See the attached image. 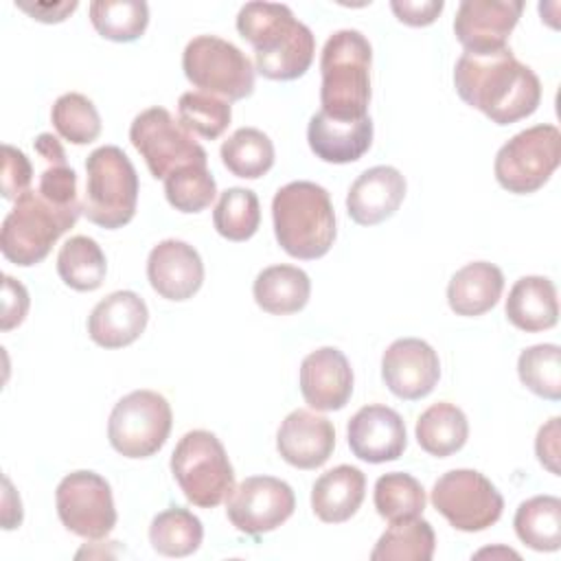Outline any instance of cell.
I'll use <instances>...</instances> for the list:
<instances>
[{
  "mask_svg": "<svg viewBox=\"0 0 561 561\" xmlns=\"http://www.w3.org/2000/svg\"><path fill=\"white\" fill-rule=\"evenodd\" d=\"M454 85L467 105L495 125L517 123L541 103L539 77L508 46L491 53L465 50L454 68Z\"/></svg>",
  "mask_w": 561,
  "mask_h": 561,
  "instance_id": "6da1fadb",
  "label": "cell"
},
{
  "mask_svg": "<svg viewBox=\"0 0 561 561\" xmlns=\"http://www.w3.org/2000/svg\"><path fill=\"white\" fill-rule=\"evenodd\" d=\"M239 35L252 44L256 72L272 81L302 77L316 55V39L307 24L280 2H245L237 15Z\"/></svg>",
  "mask_w": 561,
  "mask_h": 561,
  "instance_id": "7a4b0ae2",
  "label": "cell"
},
{
  "mask_svg": "<svg viewBox=\"0 0 561 561\" xmlns=\"http://www.w3.org/2000/svg\"><path fill=\"white\" fill-rule=\"evenodd\" d=\"M274 234L294 259L324 256L335 241V210L324 186L307 180L280 186L272 199Z\"/></svg>",
  "mask_w": 561,
  "mask_h": 561,
  "instance_id": "3957f363",
  "label": "cell"
},
{
  "mask_svg": "<svg viewBox=\"0 0 561 561\" xmlns=\"http://www.w3.org/2000/svg\"><path fill=\"white\" fill-rule=\"evenodd\" d=\"M370 42L355 28L335 31L320 55V105L340 121L368 116L370 103Z\"/></svg>",
  "mask_w": 561,
  "mask_h": 561,
  "instance_id": "277c9868",
  "label": "cell"
},
{
  "mask_svg": "<svg viewBox=\"0 0 561 561\" xmlns=\"http://www.w3.org/2000/svg\"><path fill=\"white\" fill-rule=\"evenodd\" d=\"M136 204L138 173L127 153L116 145L94 149L85 160L81 215L105 230H116L134 219Z\"/></svg>",
  "mask_w": 561,
  "mask_h": 561,
  "instance_id": "5b68a950",
  "label": "cell"
},
{
  "mask_svg": "<svg viewBox=\"0 0 561 561\" xmlns=\"http://www.w3.org/2000/svg\"><path fill=\"white\" fill-rule=\"evenodd\" d=\"M79 215L66 213L46 202L37 191L22 193L0 228V250L7 261L20 267L42 263L57 239L77 224Z\"/></svg>",
  "mask_w": 561,
  "mask_h": 561,
  "instance_id": "8992f818",
  "label": "cell"
},
{
  "mask_svg": "<svg viewBox=\"0 0 561 561\" xmlns=\"http://www.w3.org/2000/svg\"><path fill=\"white\" fill-rule=\"evenodd\" d=\"M171 473L184 497L199 508H215L234 489V471L221 440L208 430L186 432L173 454Z\"/></svg>",
  "mask_w": 561,
  "mask_h": 561,
  "instance_id": "52a82bcc",
  "label": "cell"
},
{
  "mask_svg": "<svg viewBox=\"0 0 561 561\" xmlns=\"http://www.w3.org/2000/svg\"><path fill=\"white\" fill-rule=\"evenodd\" d=\"M186 79L215 96L241 101L254 92V68L241 48L217 35L193 37L182 53Z\"/></svg>",
  "mask_w": 561,
  "mask_h": 561,
  "instance_id": "ba28073f",
  "label": "cell"
},
{
  "mask_svg": "<svg viewBox=\"0 0 561 561\" xmlns=\"http://www.w3.org/2000/svg\"><path fill=\"white\" fill-rule=\"evenodd\" d=\"M561 162V131L541 123L506 140L495 153V180L515 195L539 191Z\"/></svg>",
  "mask_w": 561,
  "mask_h": 561,
  "instance_id": "9c48e42d",
  "label": "cell"
},
{
  "mask_svg": "<svg viewBox=\"0 0 561 561\" xmlns=\"http://www.w3.org/2000/svg\"><path fill=\"white\" fill-rule=\"evenodd\" d=\"M171 425L173 412L160 392L134 390L112 408L107 438L125 458H149L162 449Z\"/></svg>",
  "mask_w": 561,
  "mask_h": 561,
  "instance_id": "30bf717a",
  "label": "cell"
},
{
  "mask_svg": "<svg viewBox=\"0 0 561 561\" xmlns=\"http://www.w3.org/2000/svg\"><path fill=\"white\" fill-rule=\"evenodd\" d=\"M134 149L145 158L153 178L164 180L180 167L208 164L206 149L164 107L140 112L129 127Z\"/></svg>",
  "mask_w": 561,
  "mask_h": 561,
  "instance_id": "8fae6325",
  "label": "cell"
},
{
  "mask_svg": "<svg viewBox=\"0 0 561 561\" xmlns=\"http://www.w3.org/2000/svg\"><path fill=\"white\" fill-rule=\"evenodd\" d=\"M434 508L462 533H480L493 526L504 511V497L495 484L476 469H451L432 489Z\"/></svg>",
  "mask_w": 561,
  "mask_h": 561,
  "instance_id": "7c38bea8",
  "label": "cell"
},
{
  "mask_svg": "<svg viewBox=\"0 0 561 561\" xmlns=\"http://www.w3.org/2000/svg\"><path fill=\"white\" fill-rule=\"evenodd\" d=\"M61 524L83 537L103 539L116 526V508L107 480L94 471H72L61 478L55 491Z\"/></svg>",
  "mask_w": 561,
  "mask_h": 561,
  "instance_id": "4fadbf2b",
  "label": "cell"
},
{
  "mask_svg": "<svg viewBox=\"0 0 561 561\" xmlns=\"http://www.w3.org/2000/svg\"><path fill=\"white\" fill-rule=\"evenodd\" d=\"M296 508L291 486L274 476H250L239 482L226 502L230 524L250 537L276 530Z\"/></svg>",
  "mask_w": 561,
  "mask_h": 561,
  "instance_id": "5bb4252c",
  "label": "cell"
},
{
  "mask_svg": "<svg viewBox=\"0 0 561 561\" xmlns=\"http://www.w3.org/2000/svg\"><path fill=\"white\" fill-rule=\"evenodd\" d=\"M381 377L394 397L416 401L427 397L438 383L440 362L425 340L401 337L383 351Z\"/></svg>",
  "mask_w": 561,
  "mask_h": 561,
  "instance_id": "9a60e30c",
  "label": "cell"
},
{
  "mask_svg": "<svg viewBox=\"0 0 561 561\" xmlns=\"http://www.w3.org/2000/svg\"><path fill=\"white\" fill-rule=\"evenodd\" d=\"M522 11V0H462L454 18L456 39L469 53L504 48Z\"/></svg>",
  "mask_w": 561,
  "mask_h": 561,
  "instance_id": "2e32d148",
  "label": "cell"
},
{
  "mask_svg": "<svg viewBox=\"0 0 561 561\" xmlns=\"http://www.w3.org/2000/svg\"><path fill=\"white\" fill-rule=\"evenodd\" d=\"M346 436L351 451L373 465L397 460L408 445L401 414L379 403L359 408L348 421Z\"/></svg>",
  "mask_w": 561,
  "mask_h": 561,
  "instance_id": "e0dca14e",
  "label": "cell"
},
{
  "mask_svg": "<svg viewBox=\"0 0 561 561\" xmlns=\"http://www.w3.org/2000/svg\"><path fill=\"white\" fill-rule=\"evenodd\" d=\"M147 278L158 296L175 302L188 300L204 283V263L186 241L164 239L149 252Z\"/></svg>",
  "mask_w": 561,
  "mask_h": 561,
  "instance_id": "ac0fdd59",
  "label": "cell"
},
{
  "mask_svg": "<svg viewBox=\"0 0 561 561\" xmlns=\"http://www.w3.org/2000/svg\"><path fill=\"white\" fill-rule=\"evenodd\" d=\"M302 399L320 412L342 410L353 394V368L335 346L311 351L300 364Z\"/></svg>",
  "mask_w": 561,
  "mask_h": 561,
  "instance_id": "d6986e66",
  "label": "cell"
},
{
  "mask_svg": "<svg viewBox=\"0 0 561 561\" xmlns=\"http://www.w3.org/2000/svg\"><path fill=\"white\" fill-rule=\"evenodd\" d=\"M335 447V430L327 416L311 410L289 412L278 432L276 449L285 462L298 469L322 467Z\"/></svg>",
  "mask_w": 561,
  "mask_h": 561,
  "instance_id": "ffe728a7",
  "label": "cell"
},
{
  "mask_svg": "<svg viewBox=\"0 0 561 561\" xmlns=\"http://www.w3.org/2000/svg\"><path fill=\"white\" fill-rule=\"evenodd\" d=\"M405 178L399 169L379 164L357 175L346 195V213L359 226H375L392 217L405 197Z\"/></svg>",
  "mask_w": 561,
  "mask_h": 561,
  "instance_id": "44dd1931",
  "label": "cell"
},
{
  "mask_svg": "<svg viewBox=\"0 0 561 561\" xmlns=\"http://www.w3.org/2000/svg\"><path fill=\"white\" fill-rule=\"evenodd\" d=\"M147 320V302L136 291L118 289L94 305L88 318V335L103 348H123L142 335Z\"/></svg>",
  "mask_w": 561,
  "mask_h": 561,
  "instance_id": "7402d4cb",
  "label": "cell"
},
{
  "mask_svg": "<svg viewBox=\"0 0 561 561\" xmlns=\"http://www.w3.org/2000/svg\"><path fill=\"white\" fill-rule=\"evenodd\" d=\"M307 140L316 158L324 162H355L373 145V121L370 116L357 121H340L320 110L309 118Z\"/></svg>",
  "mask_w": 561,
  "mask_h": 561,
  "instance_id": "603a6c76",
  "label": "cell"
},
{
  "mask_svg": "<svg viewBox=\"0 0 561 561\" xmlns=\"http://www.w3.org/2000/svg\"><path fill=\"white\" fill-rule=\"evenodd\" d=\"M366 495V476L353 465H337L324 471L311 489V508L324 524L351 519Z\"/></svg>",
  "mask_w": 561,
  "mask_h": 561,
  "instance_id": "cb8c5ba5",
  "label": "cell"
},
{
  "mask_svg": "<svg viewBox=\"0 0 561 561\" xmlns=\"http://www.w3.org/2000/svg\"><path fill=\"white\" fill-rule=\"evenodd\" d=\"M504 289V274L489 261H473L460 267L447 285V302L456 316H482L493 309Z\"/></svg>",
  "mask_w": 561,
  "mask_h": 561,
  "instance_id": "d4e9b609",
  "label": "cell"
},
{
  "mask_svg": "<svg viewBox=\"0 0 561 561\" xmlns=\"http://www.w3.org/2000/svg\"><path fill=\"white\" fill-rule=\"evenodd\" d=\"M506 318L526 333L552 329L559 320L557 287L546 276H522L508 291Z\"/></svg>",
  "mask_w": 561,
  "mask_h": 561,
  "instance_id": "484cf974",
  "label": "cell"
},
{
  "mask_svg": "<svg viewBox=\"0 0 561 561\" xmlns=\"http://www.w3.org/2000/svg\"><path fill=\"white\" fill-rule=\"evenodd\" d=\"M252 294L256 305L274 316L300 311L311 296V280L296 265H270L254 278Z\"/></svg>",
  "mask_w": 561,
  "mask_h": 561,
  "instance_id": "4316f807",
  "label": "cell"
},
{
  "mask_svg": "<svg viewBox=\"0 0 561 561\" xmlns=\"http://www.w3.org/2000/svg\"><path fill=\"white\" fill-rule=\"evenodd\" d=\"M414 434L423 451L436 458H447L465 447L469 423L458 405L438 401L419 416Z\"/></svg>",
  "mask_w": 561,
  "mask_h": 561,
  "instance_id": "83f0119b",
  "label": "cell"
},
{
  "mask_svg": "<svg viewBox=\"0 0 561 561\" xmlns=\"http://www.w3.org/2000/svg\"><path fill=\"white\" fill-rule=\"evenodd\" d=\"M522 543L537 552H554L561 546V500L554 495H535L522 502L513 519Z\"/></svg>",
  "mask_w": 561,
  "mask_h": 561,
  "instance_id": "f1b7e54d",
  "label": "cell"
},
{
  "mask_svg": "<svg viewBox=\"0 0 561 561\" xmlns=\"http://www.w3.org/2000/svg\"><path fill=\"white\" fill-rule=\"evenodd\" d=\"M436 535L427 519L410 517L390 522L375 543L373 561H430L434 557Z\"/></svg>",
  "mask_w": 561,
  "mask_h": 561,
  "instance_id": "f546056e",
  "label": "cell"
},
{
  "mask_svg": "<svg viewBox=\"0 0 561 561\" xmlns=\"http://www.w3.org/2000/svg\"><path fill=\"white\" fill-rule=\"evenodd\" d=\"M59 278L77 291H94L107 274V259L101 245L85 234L70 237L57 254Z\"/></svg>",
  "mask_w": 561,
  "mask_h": 561,
  "instance_id": "4dcf8cb0",
  "label": "cell"
},
{
  "mask_svg": "<svg viewBox=\"0 0 561 561\" xmlns=\"http://www.w3.org/2000/svg\"><path fill=\"white\" fill-rule=\"evenodd\" d=\"M219 153L224 167L243 180H256L274 164V145L270 136L256 127H239L224 140Z\"/></svg>",
  "mask_w": 561,
  "mask_h": 561,
  "instance_id": "1f68e13d",
  "label": "cell"
},
{
  "mask_svg": "<svg viewBox=\"0 0 561 561\" xmlns=\"http://www.w3.org/2000/svg\"><path fill=\"white\" fill-rule=\"evenodd\" d=\"M204 539V526L188 508L173 506L158 513L149 526V541L158 554L188 557Z\"/></svg>",
  "mask_w": 561,
  "mask_h": 561,
  "instance_id": "d6a6232c",
  "label": "cell"
},
{
  "mask_svg": "<svg viewBox=\"0 0 561 561\" xmlns=\"http://www.w3.org/2000/svg\"><path fill=\"white\" fill-rule=\"evenodd\" d=\"M90 22L105 39L134 42L149 24V7L142 0H94Z\"/></svg>",
  "mask_w": 561,
  "mask_h": 561,
  "instance_id": "836d02e7",
  "label": "cell"
},
{
  "mask_svg": "<svg viewBox=\"0 0 561 561\" xmlns=\"http://www.w3.org/2000/svg\"><path fill=\"white\" fill-rule=\"evenodd\" d=\"M261 224L259 197L250 188H226L213 210L215 230L228 241H248Z\"/></svg>",
  "mask_w": 561,
  "mask_h": 561,
  "instance_id": "e575fe53",
  "label": "cell"
},
{
  "mask_svg": "<svg viewBox=\"0 0 561 561\" xmlns=\"http://www.w3.org/2000/svg\"><path fill=\"white\" fill-rule=\"evenodd\" d=\"M373 502L377 513L388 522L410 519L423 513L425 491L414 476L403 471H392L377 478Z\"/></svg>",
  "mask_w": 561,
  "mask_h": 561,
  "instance_id": "d590c367",
  "label": "cell"
},
{
  "mask_svg": "<svg viewBox=\"0 0 561 561\" xmlns=\"http://www.w3.org/2000/svg\"><path fill=\"white\" fill-rule=\"evenodd\" d=\"M519 381L541 399H561V348L557 344H535L519 353Z\"/></svg>",
  "mask_w": 561,
  "mask_h": 561,
  "instance_id": "8d00e7d4",
  "label": "cell"
},
{
  "mask_svg": "<svg viewBox=\"0 0 561 561\" xmlns=\"http://www.w3.org/2000/svg\"><path fill=\"white\" fill-rule=\"evenodd\" d=\"M50 121L57 134L72 145L94 142L101 134V116L94 103L79 92L61 94L53 103Z\"/></svg>",
  "mask_w": 561,
  "mask_h": 561,
  "instance_id": "74e56055",
  "label": "cell"
},
{
  "mask_svg": "<svg viewBox=\"0 0 561 561\" xmlns=\"http://www.w3.org/2000/svg\"><path fill=\"white\" fill-rule=\"evenodd\" d=\"M164 195L180 213H202L213 204L217 184L206 164H186L164 178Z\"/></svg>",
  "mask_w": 561,
  "mask_h": 561,
  "instance_id": "f35d334b",
  "label": "cell"
},
{
  "mask_svg": "<svg viewBox=\"0 0 561 561\" xmlns=\"http://www.w3.org/2000/svg\"><path fill=\"white\" fill-rule=\"evenodd\" d=\"M232 107L228 101L208 92H184L178 101V121L191 134L206 140L219 138L230 125Z\"/></svg>",
  "mask_w": 561,
  "mask_h": 561,
  "instance_id": "ab89813d",
  "label": "cell"
},
{
  "mask_svg": "<svg viewBox=\"0 0 561 561\" xmlns=\"http://www.w3.org/2000/svg\"><path fill=\"white\" fill-rule=\"evenodd\" d=\"M35 191L53 206L81 215V202L77 197V173L72 167H68L66 160L46 162Z\"/></svg>",
  "mask_w": 561,
  "mask_h": 561,
  "instance_id": "60d3db41",
  "label": "cell"
},
{
  "mask_svg": "<svg viewBox=\"0 0 561 561\" xmlns=\"http://www.w3.org/2000/svg\"><path fill=\"white\" fill-rule=\"evenodd\" d=\"M33 180V164L18 147L2 145V197L18 199L28 191Z\"/></svg>",
  "mask_w": 561,
  "mask_h": 561,
  "instance_id": "b9f144b4",
  "label": "cell"
},
{
  "mask_svg": "<svg viewBox=\"0 0 561 561\" xmlns=\"http://www.w3.org/2000/svg\"><path fill=\"white\" fill-rule=\"evenodd\" d=\"M28 291L26 287L15 280L13 276L4 274L2 276V318H0V329L2 331H11L18 324H22V320L28 313Z\"/></svg>",
  "mask_w": 561,
  "mask_h": 561,
  "instance_id": "7bdbcfd3",
  "label": "cell"
},
{
  "mask_svg": "<svg viewBox=\"0 0 561 561\" xmlns=\"http://www.w3.org/2000/svg\"><path fill=\"white\" fill-rule=\"evenodd\" d=\"M443 0H392L390 9L397 15L399 22L408 26H427L432 24L440 11H443Z\"/></svg>",
  "mask_w": 561,
  "mask_h": 561,
  "instance_id": "ee69618b",
  "label": "cell"
},
{
  "mask_svg": "<svg viewBox=\"0 0 561 561\" xmlns=\"http://www.w3.org/2000/svg\"><path fill=\"white\" fill-rule=\"evenodd\" d=\"M535 451L539 462L554 476L561 473L559 469V416H552L546 425L539 427L535 438Z\"/></svg>",
  "mask_w": 561,
  "mask_h": 561,
  "instance_id": "f6af8a7d",
  "label": "cell"
},
{
  "mask_svg": "<svg viewBox=\"0 0 561 561\" xmlns=\"http://www.w3.org/2000/svg\"><path fill=\"white\" fill-rule=\"evenodd\" d=\"M18 9H22L24 13H28L33 20L37 22H64L75 9H77V0L70 2H15Z\"/></svg>",
  "mask_w": 561,
  "mask_h": 561,
  "instance_id": "bcb514c9",
  "label": "cell"
},
{
  "mask_svg": "<svg viewBox=\"0 0 561 561\" xmlns=\"http://www.w3.org/2000/svg\"><path fill=\"white\" fill-rule=\"evenodd\" d=\"M4 495H2V528L11 530L22 524V502L20 495L13 491L11 480L4 476Z\"/></svg>",
  "mask_w": 561,
  "mask_h": 561,
  "instance_id": "7dc6e473",
  "label": "cell"
},
{
  "mask_svg": "<svg viewBox=\"0 0 561 561\" xmlns=\"http://www.w3.org/2000/svg\"><path fill=\"white\" fill-rule=\"evenodd\" d=\"M35 151L46 160V162H57V160H66V151L61 147V142L53 136V134H39L33 142Z\"/></svg>",
  "mask_w": 561,
  "mask_h": 561,
  "instance_id": "c3c4849f",
  "label": "cell"
}]
</instances>
